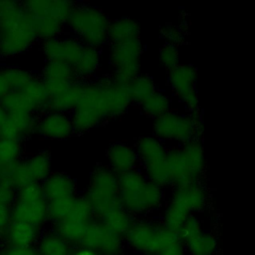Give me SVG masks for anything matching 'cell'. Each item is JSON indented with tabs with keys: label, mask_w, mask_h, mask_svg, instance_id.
<instances>
[{
	"label": "cell",
	"mask_w": 255,
	"mask_h": 255,
	"mask_svg": "<svg viewBox=\"0 0 255 255\" xmlns=\"http://www.w3.org/2000/svg\"><path fill=\"white\" fill-rule=\"evenodd\" d=\"M131 106L127 86L111 75L86 81L80 100L70 114L75 134H84L105 122L122 117Z\"/></svg>",
	"instance_id": "6da1fadb"
},
{
	"label": "cell",
	"mask_w": 255,
	"mask_h": 255,
	"mask_svg": "<svg viewBox=\"0 0 255 255\" xmlns=\"http://www.w3.org/2000/svg\"><path fill=\"white\" fill-rule=\"evenodd\" d=\"M119 201L133 217L145 216L163 207L165 192L137 167L119 175Z\"/></svg>",
	"instance_id": "7a4b0ae2"
},
{
	"label": "cell",
	"mask_w": 255,
	"mask_h": 255,
	"mask_svg": "<svg viewBox=\"0 0 255 255\" xmlns=\"http://www.w3.org/2000/svg\"><path fill=\"white\" fill-rule=\"evenodd\" d=\"M36 40L22 2L0 0V55L6 58L20 55Z\"/></svg>",
	"instance_id": "3957f363"
},
{
	"label": "cell",
	"mask_w": 255,
	"mask_h": 255,
	"mask_svg": "<svg viewBox=\"0 0 255 255\" xmlns=\"http://www.w3.org/2000/svg\"><path fill=\"white\" fill-rule=\"evenodd\" d=\"M208 193L201 181L174 186L171 197L165 204L161 224L168 230L178 233L185 221L208 205Z\"/></svg>",
	"instance_id": "277c9868"
},
{
	"label": "cell",
	"mask_w": 255,
	"mask_h": 255,
	"mask_svg": "<svg viewBox=\"0 0 255 255\" xmlns=\"http://www.w3.org/2000/svg\"><path fill=\"white\" fill-rule=\"evenodd\" d=\"M110 23L108 14L99 7L87 3H75L66 26L71 36L84 46L101 50L108 43Z\"/></svg>",
	"instance_id": "5b68a950"
},
{
	"label": "cell",
	"mask_w": 255,
	"mask_h": 255,
	"mask_svg": "<svg viewBox=\"0 0 255 255\" xmlns=\"http://www.w3.org/2000/svg\"><path fill=\"white\" fill-rule=\"evenodd\" d=\"M167 165L173 186L200 181L206 169L201 138H194L182 145L168 147Z\"/></svg>",
	"instance_id": "8992f818"
},
{
	"label": "cell",
	"mask_w": 255,
	"mask_h": 255,
	"mask_svg": "<svg viewBox=\"0 0 255 255\" xmlns=\"http://www.w3.org/2000/svg\"><path fill=\"white\" fill-rule=\"evenodd\" d=\"M152 132L162 142L182 145L194 138H200L203 133V124L200 115L170 110L166 114L153 119Z\"/></svg>",
	"instance_id": "52a82bcc"
},
{
	"label": "cell",
	"mask_w": 255,
	"mask_h": 255,
	"mask_svg": "<svg viewBox=\"0 0 255 255\" xmlns=\"http://www.w3.org/2000/svg\"><path fill=\"white\" fill-rule=\"evenodd\" d=\"M127 245L141 255H155L179 240L178 234L165 228L161 222L148 218L134 219L124 236Z\"/></svg>",
	"instance_id": "ba28073f"
},
{
	"label": "cell",
	"mask_w": 255,
	"mask_h": 255,
	"mask_svg": "<svg viewBox=\"0 0 255 255\" xmlns=\"http://www.w3.org/2000/svg\"><path fill=\"white\" fill-rule=\"evenodd\" d=\"M133 146L138 159V168L145 177L162 188L170 186L166 144L154 135H143Z\"/></svg>",
	"instance_id": "9c48e42d"
},
{
	"label": "cell",
	"mask_w": 255,
	"mask_h": 255,
	"mask_svg": "<svg viewBox=\"0 0 255 255\" xmlns=\"http://www.w3.org/2000/svg\"><path fill=\"white\" fill-rule=\"evenodd\" d=\"M84 196L99 219L108 210L120 205L119 175L106 164L97 165L90 174Z\"/></svg>",
	"instance_id": "30bf717a"
},
{
	"label": "cell",
	"mask_w": 255,
	"mask_h": 255,
	"mask_svg": "<svg viewBox=\"0 0 255 255\" xmlns=\"http://www.w3.org/2000/svg\"><path fill=\"white\" fill-rule=\"evenodd\" d=\"M143 45L140 39L121 43H112L108 49V61L113 69L112 78L127 86L140 73Z\"/></svg>",
	"instance_id": "8fae6325"
},
{
	"label": "cell",
	"mask_w": 255,
	"mask_h": 255,
	"mask_svg": "<svg viewBox=\"0 0 255 255\" xmlns=\"http://www.w3.org/2000/svg\"><path fill=\"white\" fill-rule=\"evenodd\" d=\"M197 70L192 64L180 63L167 71V85L186 113L200 115V104L196 89Z\"/></svg>",
	"instance_id": "7c38bea8"
},
{
	"label": "cell",
	"mask_w": 255,
	"mask_h": 255,
	"mask_svg": "<svg viewBox=\"0 0 255 255\" xmlns=\"http://www.w3.org/2000/svg\"><path fill=\"white\" fill-rule=\"evenodd\" d=\"M178 237L189 255H215L217 239L202 227L200 219L191 215L178 231Z\"/></svg>",
	"instance_id": "4fadbf2b"
},
{
	"label": "cell",
	"mask_w": 255,
	"mask_h": 255,
	"mask_svg": "<svg viewBox=\"0 0 255 255\" xmlns=\"http://www.w3.org/2000/svg\"><path fill=\"white\" fill-rule=\"evenodd\" d=\"M35 132L40 136L54 140H64L75 134L70 115L45 111L37 117Z\"/></svg>",
	"instance_id": "5bb4252c"
},
{
	"label": "cell",
	"mask_w": 255,
	"mask_h": 255,
	"mask_svg": "<svg viewBox=\"0 0 255 255\" xmlns=\"http://www.w3.org/2000/svg\"><path fill=\"white\" fill-rule=\"evenodd\" d=\"M84 45L71 35L59 37L42 42L41 50L47 61L61 62L72 65L80 56Z\"/></svg>",
	"instance_id": "9a60e30c"
},
{
	"label": "cell",
	"mask_w": 255,
	"mask_h": 255,
	"mask_svg": "<svg viewBox=\"0 0 255 255\" xmlns=\"http://www.w3.org/2000/svg\"><path fill=\"white\" fill-rule=\"evenodd\" d=\"M40 79L44 83L49 96L54 95L78 81L73 68L65 63L47 61L42 68Z\"/></svg>",
	"instance_id": "2e32d148"
},
{
	"label": "cell",
	"mask_w": 255,
	"mask_h": 255,
	"mask_svg": "<svg viewBox=\"0 0 255 255\" xmlns=\"http://www.w3.org/2000/svg\"><path fill=\"white\" fill-rule=\"evenodd\" d=\"M107 166L121 175L138 167V159L133 145L124 141H115L106 150Z\"/></svg>",
	"instance_id": "e0dca14e"
},
{
	"label": "cell",
	"mask_w": 255,
	"mask_h": 255,
	"mask_svg": "<svg viewBox=\"0 0 255 255\" xmlns=\"http://www.w3.org/2000/svg\"><path fill=\"white\" fill-rule=\"evenodd\" d=\"M75 3L68 0H29L22 2L28 17H52L67 22Z\"/></svg>",
	"instance_id": "ac0fdd59"
},
{
	"label": "cell",
	"mask_w": 255,
	"mask_h": 255,
	"mask_svg": "<svg viewBox=\"0 0 255 255\" xmlns=\"http://www.w3.org/2000/svg\"><path fill=\"white\" fill-rule=\"evenodd\" d=\"M11 220L21 221L41 227L48 221L47 200H17L11 206Z\"/></svg>",
	"instance_id": "d6986e66"
},
{
	"label": "cell",
	"mask_w": 255,
	"mask_h": 255,
	"mask_svg": "<svg viewBox=\"0 0 255 255\" xmlns=\"http://www.w3.org/2000/svg\"><path fill=\"white\" fill-rule=\"evenodd\" d=\"M42 190L47 201L77 195V182L65 172H52L42 183Z\"/></svg>",
	"instance_id": "ffe728a7"
},
{
	"label": "cell",
	"mask_w": 255,
	"mask_h": 255,
	"mask_svg": "<svg viewBox=\"0 0 255 255\" xmlns=\"http://www.w3.org/2000/svg\"><path fill=\"white\" fill-rule=\"evenodd\" d=\"M36 122L37 117L34 114L8 113V119L0 129V136L22 140L35 132Z\"/></svg>",
	"instance_id": "44dd1931"
},
{
	"label": "cell",
	"mask_w": 255,
	"mask_h": 255,
	"mask_svg": "<svg viewBox=\"0 0 255 255\" xmlns=\"http://www.w3.org/2000/svg\"><path fill=\"white\" fill-rule=\"evenodd\" d=\"M102 66V52L100 49L84 46L77 61L72 65L78 81L86 82L94 79Z\"/></svg>",
	"instance_id": "7402d4cb"
},
{
	"label": "cell",
	"mask_w": 255,
	"mask_h": 255,
	"mask_svg": "<svg viewBox=\"0 0 255 255\" xmlns=\"http://www.w3.org/2000/svg\"><path fill=\"white\" fill-rule=\"evenodd\" d=\"M82 81H76L68 88L50 95L46 107V111L59 112L70 115L76 108L83 90Z\"/></svg>",
	"instance_id": "603a6c76"
},
{
	"label": "cell",
	"mask_w": 255,
	"mask_h": 255,
	"mask_svg": "<svg viewBox=\"0 0 255 255\" xmlns=\"http://www.w3.org/2000/svg\"><path fill=\"white\" fill-rule=\"evenodd\" d=\"M4 235L11 246L33 247L40 238V227L35 225L11 220Z\"/></svg>",
	"instance_id": "cb8c5ba5"
},
{
	"label": "cell",
	"mask_w": 255,
	"mask_h": 255,
	"mask_svg": "<svg viewBox=\"0 0 255 255\" xmlns=\"http://www.w3.org/2000/svg\"><path fill=\"white\" fill-rule=\"evenodd\" d=\"M140 39L139 23L129 17H121L111 20L108 31V42L121 43Z\"/></svg>",
	"instance_id": "d4e9b609"
},
{
	"label": "cell",
	"mask_w": 255,
	"mask_h": 255,
	"mask_svg": "<svg viewBox=\"0 0 255 255\" xmlns=\"http://www.w3.org/2000/svg\"><path fill=\"white\" fill-rule=\"evenodd\" d=\"M134 219L135 218L125 208H123L121 204L111 208L99 218V220L108 230L122 237L127 234Z\"/></svg>",
	"instance_id": "484cf974"
},
{
	"label": "cell",
	"mask_w": 255,
	"mask_h": 255,
	"mask_svg": "<svg viewBox=\"0 0 255 255\" xmlns=\"http://www.w3.org/2000/svg\"><path fill=\"white\" fill-rule=\"evenodd\" d=\"M33 182L42 183L52 173V158L48 151L41 150L24 160Z\"/></svg>",
	"instance_id": "4316f807"
},
{
	"label": "cell",
	"mask_w": 255,
	"mask_h": 255,
	"mask_svg": "<svg viewBox=\"0 0 255 255\" xmlns=\"http://www.w3.org/2000/svg\"><path fill=\"white\" fill-rule=\"evenodd\" d=\"M127 89L131 104H136L138 106L157 90L153 77L145 73H139L135 76L127 85Z\"/></svg>",
	"instance_id": "83f0119b"
},
{
	"label": "cell",
	"mask_w": 255,
	"mask_h": 255,
	"mask_svg": "<svg viewBox=\"0 0 255 255\" xmlns=\"http://www.w3.org/2000/svg\"><path fill=\"white\" fill-rule=\"evenodd\" d=\"M141 112L152 120L172 110V99L164 91L156 90L140 105Z\"/></svg>",
	"instance_id": "f1b7e54d"
},
{
	"label": "cell",
	"mask_w": 255,
	"mask_h": 255,
	"mask_svg": "<svg viewBox=\"0 0 255 255\" xmlns=\"http://www.w3.org/2000/svg\"><path fill=\"white\" fill-rule=\"evenodd\" d=\"M36 249L39 255H70L73 248L70 243L52 231L39 238Z\"/></svg>",
	"instance_id": "f546056e"
},
{
	"label": "cell",
	"mask_w": 255,
	"mask_h": 255,
	"mask_svg": "<svg viewBox=\"0 0 255 255\" xmlns=\"http://www.w3.org/2000/svg\"><path fill=\"white\" fill-rule=\"evenodd\" d=\"M88 224L73 219L71 217H67L64 220L55 223L53 231L71 245H79Z\"/></svg>",
	"instance_id": "4dcf8cb0"
},
{
	"label": "cell",
	"mask_w": 255,
	"mask_h": 255,
	"mask_svg": "<svg viewBox=\"0 0 255 255\" xmlns=\"http://www.w3.org/2000/svg\"><path fill=\"white\" fill-rule=\"evenodd\" d=\"M20 91H22L26 98L31 102L37 113L46 111L49 94L40 78L34 76L33 79Z\"/></svg>",
	"instance_id": "1f68e13d"
},
{
	"label": "cell",
	"mask_w": 255,
	"mask_h": 255,
	"mask_svg": "<svg viewBox=\"0 0 255 255\" xmlns=\"http://www.w3.org/2000/svg\"><path fill=\"white\" fill-rule=\"evenodd\" d=\"M1 105L9 113H28L36 115L37 111L31 102L26 98L22 91H13L7 94L2 100Z\"/></svg>",
	"instance_id": "d6a6232c"
},
{
	"label": "cell",
	"mask_w": 255,
	"mask_h": 255,
	"mask_svg": "<svg viewBox=\"0 0 255 255\" xmlns=\"http://www.w3.org/2000/svg\"><path fill=\"white\" fill-rule=\"evenodd\" d=\"M22 154L21 140L0 136V161L4 166L11 165L20 160Z\"/></svg>",
	"instance_id": "836d02e7"
},
{
	"label": "cell",
	"mask_w": 255,
	"mask_h": 255,
	"mask_svg": "<svg viewBox=\"0 0 255 255\" xmlns=\"http://www.w3.org/2000/svg\"><path fill=\"white\" fill-rule=\"evenodd\" d=\"M106 231L107 228L102 224V222L99 219H93L87 225L79 245L97 251L104 238Z\"/></svg>",
	"instance_id": "e575fe53"
},
{
	"label": "cell",
	"mask_w": 255,
	"mask_h": 255,
	"mask_svg": "<svg viewBox=\"0 0 255 255\" xmlns=\"http://www.w3.org/2000/svg\"><path fill=\"white\" fill-rule=\"evenodd\" d=\"M74 198L75 196L47 201L48 220L52 221L55 224L66 219L72 211Z\"/></svg>",
	"instance_id": "d590c367"
},
{
	"label": "cell",
	"mask_w": 255,
	"mask_h": 255,
	"mask_svg": "<svg viewBox=\"0 0 255 255\" xmlns=\"http://www.w3.org/2000/svg\"><path fill=\"white\" fill-rule=\"evenodd\" d=\"M97 251L100 253V255H124V237L107 229Z\"/></svg>",
	"instance_id": "8d00e7d4"
},
{
	"label": "cell",
	"mask_w": 255,
	"mask_h": 255,
	"mask_svg": "<svg viewBox=\"0 0 255 255\" xmlns=\"http://www.w3.org/2000/svg\"><path fill=\"white\" fill-rule=\"evenodd\" d=\"M11 92L22 90L32 79L33 74L23 68L8 67L3 69Z\"/></svg>",
	"instance_id": "74e56055"
},
{
	"label": "cell",
	"mask_w": 255,
	"mask_h": 255,
	"mask_svg": "<svg viewBox=\"0 0 255 255\" xmlns=\"http://www.w3.org/2000/svg\"><path fill=\"white\" fill-rule=\"evenodd\" d=\"M68 217H71L86 224L90 223L94 219L95 215L93 209L84 195L75 196L72 211Z\"/></svg>",
	"instance_id": "f35d334b"
},
{
	"label": "cell",
	"mask_w": 255,
	"mask_h": 255,
	"mask_svg": "<svg viewBox=\"0 0 255 255\" xmlns=\"http://www.w3.org/2000/svg\"><path fill=\"white\" fill-rule=\"evenodd\" d=\"M160 36L165 41V44H170L176 47H179L185 41L183 27L173 23H166L163 25L160 29Z\"/></svg>",
	"instance_id": "ab89813d"
},
{
	"label": "cell",
	"mask_w": 255,
	"mask_h": 255,
	"mask_svg": "<svg viewBox=\"0 0 255 255\" xmlns=\"http://www.w3.org/2000/svg\"><path fill=\"white\" fill-rule=\"evenodd\" d=\"M159 62L167 70H171L180 64L179 48L170 44H164L159 50Z\"/></svg>",
	"instance_id": "60d3db41"
},
{
	"label": "cell",
	"mask_w": 255,
	"mask_h": 255,
	"mask_svg": "<svg viewBox=\"0 0 255 255\" xmlns=\"http://www.w3.org/2000/svg\"><path fill=\"white\" fill-rule=\"evenodd\" d=\"M45 198L41 183L38 182H31L16 191V198L17 200L29 201V200H38Z\"/></svg>",
	"instance_id": "b9f144b4"
},
{
	"label": "cell",
	"mask_w": 255,
	"mask_h": 255,
	"mask_svg": "<svg viewBox=\"0 0 255 255\" xmlns=\"http://www.w3.org/2000/svg\"><path fill=\"white\" fill-rule=\"evenodd\" d=\"M16 198V189L8 182L0 179V204L12 206Z\"/></svg>",
	"instance_id": "7bdbcfd3"
},
{
	"label": "cell",
	"mask_w": 255,
	"mask_h": 255,
	"mask_svg": "<svg viewBox=\"0 0 255 255\" xmlns=\"http://www.w3.org/2000/svg\"><path fill=\"white\" fill-rule=\"evenodd\" d=\"M0 255H39L37 249L33 247H17L8 245L0 251Z\"/></svg>",
	"instance_id": "ee69618b"
},
{
	"label": "cell",
	"mask_w": 255,
	"mask_h": 255,
	"mask_svg": "<svg viewBox=\"0 0 255 255\" xmlns=\"http://www.w3.org/2000/svg\"><path fill=\"white\" fill-rule=\"evenodd\" d=\"M11 222V206L0 204V232L2 236Z\"/></svg>",
	"instance_id": "f6af8a7d"
},
{
	"label": "cell",
	"mask_w": 255,
	"mask_h": 255,
	"mask_svg": "<svg viewBox=\"0 0 255 255\" xmlns=\"http://www.w3.org/2000/svg\"><path fill=\"white\" fill-rule=\"evenodd\" d=\"M155 255H185V250L180 240H178Z\"/></svg>",
	"instance_id": "bcb514c9"
},
{
	"label": "cell",
	"mask_w": 255,
	"mask_h": 255,
	"mask_svg": "<svg viewBox=\"0 0 255 255\" xmlns=\"http://www.w3.org/2000/svg\"><path fill=\"white\" fill-rule=\"evenodd\" d=\"M11 92L3 69H0V100Z\"/></svg>",
	"instance_id": "7dc6e473"
},
{
	"label": "cell",
	"mask_w": 255,
	"mask_h": 255,
	"mask_svg": "<svg viewBox=\"0 0 255 255\" xmlns=\"http://www.w3.org/2000/svg\"><path fill=\"white\" fill-rule=\"evenodd\" d=\"M70 255H100V253L96 250L84 247L82 245H78V247L72 249Z\"/></svg>",
	"instance_id": "c3c4849f"
},
{
	"label": "cell",
	"mask_w": 255,
	"mask_h": 255,
	"mask_svg": "<svg viewBox=\"0 0 255 255\" xmlns=\"http://www.w3.org/2000/svg\"><path fill=\"white\" fill-rule=\"evenodd\" d=\"M7 119H8V112L4 109V107L0 103V129L5 125Z\"/></svg>",
	"instance_id": "681fc988"
},
{
	"label": "cell",
	"mask_w": 255,
	"mask_h": 255,
	"mask_svg": "<svg viewBox=\"0 0 255 255\" xmlns=\"http://www.w3.org/2000/svg\"><path fill=\"white\" fill-rule=\"evenodd\" d=\"M3 170H4V165L2 164V162L0 161V179L2 177V174H3Z\"/></svg>",
	"instance_id": "f907efd6"
},
{
	"label": "cell",
	"mask_w": 255,
	"mask_h": 255,
	"mask_svg": "<svg viewBox=\"0 0 255 255\" xmlns=\"http://www.w3.org/2000/svg\"><path fill=\"white\" fill-rule=\"evenodd\" d=\"M1 236H2V234H1V232H0V238H1Z\"/></svg>",
	"instance_id": "816d5d0a"
}]
</instances>
